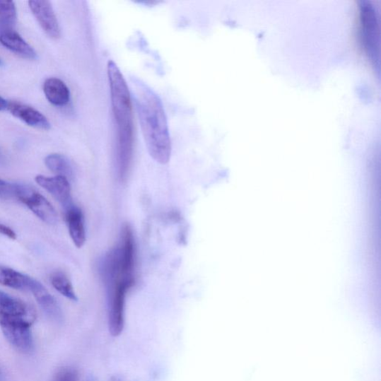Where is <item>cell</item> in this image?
<instances>
[{
    "label": "cell",
    "instance_id": "9a60e30c",
    "mask_svg": "<svg viewBox=\"0 0 381 381\" xmlns=\"http://www.w3.org/2000/svg\"><path fill=\"white\" fill-rule=\"evenodd\" d=\"M0 308L6 312L23 315H30L35 313L34 309L23 301L11 298L7 293L0 291Z\"/></svg>",
    "mask_w": 381,
    "mask_h": 381
},
{
    "label": "cell",
    "instance_id": "4fadbf2b",
    "mask_svg": "<svg viewBox=\"0 0 381 381\" xmlns=\"http://www.w3.org/2000/svg\"><path fill=\"white\" fill-rule=\"evenodd\" d=\"M17 24V8L12 1L0 0V35L15 32Z\"/></svg>",
    "mask_w": 381,
    "mask_h": 381
},
{
    "label": "cell",
    "instance_id": "9c48e42d",
    "mask_svg": "<svg viewBox=\"0 0 381 381\" xmlns=\"http://www.w3.org/2000/svg\"><path fill=\"white\" fill-rule=\"evenodd\" d=\"M30 291L49 317L54 320H61L62 312L58 302L40 282L35 279Z\"/></svg>",
    "mask_w": 381,
    "mask_h": 381
},
{
    "label": "cell",
    "instance_id": "e0dca14e",
    "mask_svg": "<svg viewBox=\"0 0 381 381\" xmlns=\"http://www.w3.org/2000/svg\"><path fill=\"white\" fill-rule=\"evenodd\" d=\"M26 186L11 183L0 179V197L19 200Z\"/></svg>",
    "mask_w": 381,
    "mask_h": 381
},
{
    "label": "cell",
    "instance_id": "44dd1931",
    "mask_svg": "<svg viewBox=\"0 0 381 381\" xmlns=\"http://www.w3.org/2000/svg\"><path fill=\"white\" fill-rule=\"evenodd\" d=\"M0 64H1V61H0Z\"/></svg>",
    "mask_w": 381,
    "mask_h": 381
},
{
    "label": "cell",
    "instance_id": "2e32d148",
    "mask_svg": "<svg viewBox=\"0 0 381 381\" xmlns=\"http://www.w3.org/2000/svg\"><path fill=\"white\" fill-rule=\"evenodd\" d=\"M51 284L54 288L72 301H77V295L74 286L66 275L62 272H55L51 276Z\"/></svg>",
    "mask_w": 381,
    "mask_h": 381
},
{
    "label": "cell",
    "instance_id": "5bb4252c",
    "mask_svg": "<svg viewBox=\"0 0 381 381\" xmlns=\"http://www.w3.org/2000/svg\"><path fill=\"white\" fill-rule=\"evenodd\" d=\"M45 164L49 170L58 176L71 178L74 170L71 164L66 158L61 154L53 153L49 155L45 159Z\"/></svg>",
    "mask_w": 381,
    "mask_h": 381
},
{
    "label": "cell",
    "instance_id": "ba28073f",
    "mask_svg": "<svg viewBox=\"0 0 381 381\" xmlns=\"http://www.w3.org/2000/svg\"><path fill=\"white\" fill-rule=\"evenodd\" d=\"M65 209V219L74 245L81 248L86 242V231L81 210L74 204Z\"/></svg>",
    "mask_w": 381,
    "mask_h": 381
},
{
    "label": "cell",
    "instance_id": "ac0fdd59",
    "mask_svg": "<svg viewBox=\"0 0 381 381\" xmlns=\"http://www.w3.org/2000/svg\"><path fill=\"white\" fill-rule=\"evenodd\" d=\"M54 381H78L77 371L72 368H64L56 375Z\"/></svg>",
    "mask_w": 381,
    "mask_h": 381
},
{
    "label": "cell",
    "instance_id": "6da1fadb",
    "mask_svg": "<svg viewBox=\"0 0 381 381\" xmlns=\"http://www.w3.org/2000/svg\"><path fill=\"white\" fill-rule=\"evenodd\" d=\"M131 86L148 151L155 161L165 165L171 158L172 141L162 101L145 83L134 78Z\"/></svg>",
    "mask_w": 381,
    "mask_h": 381
},
{
    "label": "cell",
    "instance_id": "7c38bea8",
    "mask_svg": "<svg viewBox=\"0 0 381 381\" xmlns=\"http://www.w3.org/2000/svg\"><path fill=\"white\" fill-rule=\"evenodd\" d=\"M35 279L11 268L0 266V284L16 290L30 289Z\"/></svg>",
    "mask_w": 381,
    "mask_h": 381
},
{
    "label": "cell",
    "instance_id": "8fae6325",
    "mask_svg": "<svg viewBox=\"0 0 381 381\" xmlns=\"http://www.w3.org/2000/svg\"><path fill=\"white\" fill-rule=\"evenodd\" d=\"M47 100L54 106L66 105L70 100V92L66 83L59 78H51L44 84Z\"/></svg>",
    "mask_w": 381,
    "mask_h": 381
},
{
    "label": "cell",
    "instance_id": "30bf717a",
    "mask_svg": "<svg viewBox=\"0 0 381 381\" xmlns=\"http://www.w3.org/2000/svg\"><path fill=\"white\" fill-rule=\"evenodd\" d=\"M0 44L23 59L33 60L37 58L34 49L16 31L0 35Z\"/></svg>",
    "mask_w": 381,
    "mask_h": 381
},
{
    "label": "cell",
    "instance_id": "8992f818",
    "mask_svg": "<svg viewBox=\"0 0 381 381\" xmlns=\"http://www.w3.org/2000/svg\"><path fill=\"white\" fill-rule=\"evenodd\" d=\"M35 180L37 184L50 193L66 209L73 204L71 187L69 180L63 176L47 177L38 175Z\"/></svg>",
    "mask_w": 381,
    "mask_h": 381
},
{
    "label": "cell",
    "instance_id": "3957f363",
    "mask_svg": "<svg viewBox=\"0 0 381 381\" xmlns=\"http://www.w3.org/2000/svg\"><path fill=\"white\" fill-rule=\"evenodd\" d=\"M35 318L8 312L0 308V327L6 338L13 347L25 353L33 348L31 327Z\"/></svg>",
    "mask_w": 381,
    "mask_h": 381
},
{
    "label": "cell",
    "instance_id": "5b68a950",
    "mask_svg": "<svg viewBox=\"0 0 381 381\" xmlns=\"http://www.w3.org/2000/svg\"><path fill=\"white\" fill-rule=\"evenodd\" d=\"M29 208L41 221L47 224H55L58 215L52 205L43 195L29 188L19 201Z\"/></svg>",
    "mask_w": 381,
    "mask_h": 381
},
{
    "label": "cell",
    "instance_id": "ffe728a7",
    "mask_svg": "<svg viewBox=\"0 0 381 381\" xmlns=\"http://www.w3.org/2000/svg\"><path fill=\"white\" fill-rule=\"evenodd\" d=\"M8 104V102L2 96H0V111L7 109Z\"/></svg>",
    "mask_w": 381,
    "mask_h": 381
},
{
    "label": "cell",
    "instance_id": "52a82bcc",
    "mask_svg": "<svg viewBox=\"0 0 381 381\" xmlns=\"http://www.w3.org/2000/svg\"><path fill=\"white\" fill-rule=\"evenodd\" d=\"M11 114L28 125L41 130H49L51 124L47 118L36 109L18 102H10L7 108Z\"/></svg>",
    "mask_w": 381,
    "mask_h": 381
},
{
    "label": "cell",
    "instance_id": "d6986e66",
    "mask_svg": "<svg viewBox=\"0 0 381 381\" xmlns=\"http://www.w3.org/2000/svg\"><path fill=\"white\" fill-rule=\"evenodd\" d=\"M0 234L4 235L12 240H16L17 238V235L15 231L2 223H0Z\"/></svg>",
    "mask_w": 381,
    "mask_h": 381
},
{
    "label": "cell",
    "instance_id": "277c9868",
    "mask_svg": "<svg viewBox=\"0 0 381 381\" xmlns=\"http://www.w3.org/2000/svg\"><path fill=\"white\" fill-rule=\"evenodd\" d=\"M34 16L46 34L52 39L61 36L59 23L50 2L33 0L29 2Z\"/></svg>",
    "mask_w": 381,
    "mask_h": 381
},
{
    "label": "cell",
    "instance_id": "7a4b0ae2",
    "mask_svg": "<svg viewBox=\"0 0 381 381\" xmlns=\"http://www.w3.org/2000/svg\"><path fill=\"white\" fill-rule=\"evenodd\" d=\"M112 115L117 127V163L119 177H128L134 151V115L131 95L117 64L107 63Z\"/></svg>",
    "mask_w": 381,
    "mask_h": 381
}]
</instances>
